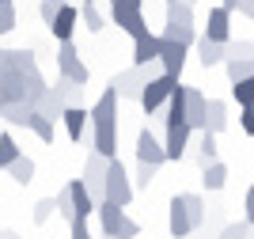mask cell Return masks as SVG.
Returning <instances> with one entry per match:
<instances>
[{"label": "cell", "mask_w": 254, "mask_h": 239, "mask_svg": "<svg viewBox=\"0 0 254 239\" xmlns=\"http://www.w3.org/2000/svg\"><path fill=\"white\" fill-rule=\"evenodd\" d=\"M53 213H57V201H53V198H42L38 205H34V224H46Z\"/></svg>", "instance_id": "obj_39"}, {"label": "cell", "mask_w": 254, "mask_h": 239, "mask_svg": "<svg viewBox=\"0 0 254 239\" xmlns=\"http://www.w3.org/2000/svg\"><path fill=\"white\" fill-rule=\"evenodd\" d=\"M110 4H129V8H144V0H110Z\"/></svg>", "instance_id": "obj_45"}, {"label": "cell", "mask_w": 254, "mask_h": 239, "mask_svg": "<svg viewBox=\"0 0 254 239\" xmlns=\"http://www.w3.org/2000/svg\"><path fill=\"white\" fill-rule=\"evenodd\" d=\"M182 201H186V209H190L193 232L205 228V217H209V209H205V198H201V194H182Z\"/></svg>", "instance_id": "obj_29"}, {"label": "cell", "mask_w": 254, "mask_h": 239, "mask_svg": "<svg viewBox=\"0 0 254 239\" xmlns=\"http://www.w3.org/2000/svg\"><path fill=\"white\" fill-rule=\"evenodd\" d=\"M247 236H251V224H247V220H239V224H224L216 239H247Z\"/></svg>", "instance_id": "obj_38"}, {"label": "cell", "mask_w": 254, "mask_h": 239, "mask_svg": "<svg viewBox=\"0 0 254 239\" xmlns=\"http://www.w3.org/2000/svg\"><path fill=\"white\" fill-rule=\"evenodd\" d=\"M68 201H72V220H87L91 217V213H95V198H91V194H87V186H84V178H72V182H68Z\"/></svg>", "instance_id": "obj_15"}, {"label": "cell", "mask_w": 254, "mask_h": 239, "mask_svg": "<svg viewBox=\"0 0 254 239\" xmlns=\"http://www.w3.org/2000/svg\"><path fill=\"white\" fill-rule=\"evenodd\" d=\"M106 167H110V159H103L99 152H87V159H84V186H87V194L95 198V205L103 201V182H106Z\"/></svg>", "instance_id": "obj_9"}, {"label": "cell", "mask_w": 254, "mask_h": 239, "mask_svg": "<svg viewBox=\"0 0 254 239\" xmlns=\"http://www.w3.org/2000/svg\"><path fill=\"white\" fill-rule=\"evenodd\" d=\"M205 129L209 133H224L228 129V103L224 99H209L205 103Z\"/></svg>", "instance_id": "obj_21"}, {"label": "cell", "mask_w": 254, "mask_h": 239, "mask_svg": "<svg viewBox=\"0 0 254 239\" xmlns=\"http://www.w3.org/2000/svg\"><path fill=\"white\" fill-rule=\"evenodd\" d=\"M163 4H167V0H163Z\"/></svg>", "instance_id": "obj_53"}, {"label": "cell", "mask_w": 254, "mask_h": 239, "mask_svg": "<svg viewBox=\"0 0 254 239\" xmlns=\"http://www.w3.org/2000/svg\"><path fill=\"white\" fill-rule=\"evenodd\" d=\"M42 73H31V76H23L19 69H11L4 57H0V110L11 103H23L27 99V80H38ZM31 103V99H27Z\"/></svg>", "instance_id": "obj_5"}, {"label": "cell", "mask_w": 254, "mask_h": 239, "mask_svg": "<svg viewBox=\"0 0 254 239\" xmlns=\"http://www.w3.org/2000/svg\"><path fill=\"white\" fill-rule=\"evenodd\" d=\"M27 129H31L38 141H46V145L53 141V122H50V118H42V114H34L31 122H27Z\"/></svg>", "instance_id": "obj_34"}, {"label": "cell", "mask_w": 254, "mask_h": 239, "mask_svg": "<svg viewBox=\"0 0 254 239\" xmlns=\"http://www.w3.org/2000/svg\"><path fill=\"white\" fill-rule=\"evenodd\" d=\"M224 73H228L232 83L251 80V76H254V61H235V57H228V61H224Z\"/></svg>", "instance_id": "obj_32"}, {"label": "cell", "mask_w": 254, "mask_h": 239, "mask_svg": "<svg viewBox=\"0 0 254 239\" xmlns=\"http://www.w3.org/2000/svg\"><path fill=\"white\" fill-rule=\"evenodd\" d=\"M163 42H179V46H197V23H193V8L179 4V0H167V11H163Z\"/></svg>", "instance_id": "obj_2"}, {"label": "cell", "mask_w": 254, "mask_h": 239, "mask_svg": "<svg viewBox=\"0 0 254 239\" xmlns=\"http://www.w3.org/2000/svg\"><path fill=\"white\" fill-rule=\"evenodd\" d=\"M34 110H38V114H42V118H50V122L57 125V118H61L64 110H68V106L61 103V95L53 91V83H50V87H46V95H42V99H38V106H34Z\"/></svg>", "instance_id": "obj_23"}, {"label": "cell", "mask_w": 254, "mask_h": 239, "mask_svg": "<svg viewBox=\"0 0 254 239\" xmlns=\"http://www.w3.org/2000/svg\"><path fill=\"white\" fill-rule=\"evenodd\" d=\"M53 91L61 95V103L64 106H80V83H72V80H64V76H57V83H53Z\"/></svg>", "instance_id": "obj_31"}, {"label": "cell", "mask_w": 254, "mask_h": 239, "mask_svg": "<svg viewBox=\"0 0 254 239\" xmlns=\"http://www.w3.org/2000/svg\"><path fill=\"white\" fill-rule=\"evenodd\" d=\"M247 239H254V228H251V236H247Z\"/></svg>", "instance_id": "obj_51"}, {"label": "cell", "mask_w": 254, "mask_h": 239, "mask_svg": "<svg viewBox=\"0 0 254 239\" xmlns=\"http://www.w3.org/2000/svg\"><path fill=\"white\" fill-rule=\"evenodd\" d=\"M224 8H228V11H239V0H224Z\"/></svg>", "instance_id": "obj_47"}, {"label": "cell", "mask_w": 254, "mask_h": 239, "mask_svg": "<svg viewBox=\"0 0 254 239\" xmlns=\"http://www.w3.org/2000/svg\"><path fill=\"white\" fill-rule=\"evenodd\" d=\"M61 8H64V0H42V4H38V15L46 19V27L57 19V11H61Z\"/></svg>", "instance_id": "obj_40"}, {"label": "cell", "mask_w": 254, "mask_h": 239, "mask_svg": "<svg viewBox=\"0 0 254 239\" xmlns=\"http://www.w3.org/2000/svg\"><path fill=\"white\" fill-rule=\"evenodd\" d=\"M167 232H171V239H186V236H193V220H190V209H186L182 194H175V198H171V209H167Z\"/></svg>", "instance_id": "obj_11"}, {"label": "cell", "mask_w": 254, "mask_h": 239, "mask_svg": "<svg viewBox=\"0 0 254 239\" xmlns=\"http://www.w3.org/2000/svg\"><path fill=\"white\" fill-rule=\"evenodd\" d=\"M190 125L186 122H171V125H163V152H167V159H175L179 163L182 156H186V148H190Z\"/></svg>", "instance_id": "obj_10"}, {"label": "cell", "mask_w": 254, "mask_h": 239, "mask_svg": "<svg viewBox=\"0 0 254 239\" xmlns=\"http://www.w3.org/2000/svg\"><path fill=\"white\" fill-rule=\"evenodd\" d=\"M205 103H209V99H205L197 87H186V125H190L193 133L205 129Z\"/></svg>", "instance_id": "obj_18"}, {"label": "cell", "mask_w": 254, "mask_h": 239, "mask_svg": "<svg viewBox=\"0 0 254 239\" xmlns=\"http://www.w3.org/2000/svg\"><path fill=\"white\" fill-rule=\"evenodd\" d=\"M201 38L209 42H232V11L224 8H209V23H205V34Z\"/></svg>", "instance_id": "obj_14"}, {"label": "cell", "mask_w": 254, "mask_h": 239, "mask_svg": "<svg viewBox=\"0 0 254 239\" xmlns=\"http://www.w3.org/2000/svg\"><path fill=\"white\" fill-rule=\"evenodd\" d=\"M239 15H247V19H254V0H239Z\"/></svg>", "instance_id": "obj_44"}, {"label": "cell", "mask_w": 254, "mask_h": 239, "mask_svg": "<svg viewBox=\"0 0 254 239\" xmlns=\"http://www.w3.org/2000/svg\"><path fill=\"white\" fill-rule=\"evenodd\" d=\"M228 57H235V61H254V42H247V38L228 42Z\"/></svg>", "instance_id": "obj_35"}, {"label": "cell", "mask_w": 254, "mask_h": 239, "mask_svg": "<svg viewBox=\"0 0 254 239\" xmlns=\"http://www.w3.org/2000/svg\"><path fill=\"white\" fill-rule=\"evenodd\" d=\"M171 122H186V87L182 83L171 91L167 106H163V125H171Z\"/></svg>", "instance_id": "obj_22"}, {"label": "cell", "mask_w": 254, "mask_h": 239, "mask_svg": "<svg viewBox=\"0 0 254 239\" xmlns=\"http://www.w3.org/2000/svg\"><path fill=\"white\" fill-rule=\"evenodd\" d=\"M110 23L118 31H126L129 38L148 31V19H144V8H129V4H110Z\"/></svg>", "instance_id": "obj_8"}, {"label": "cell", "mask_w": 254, "mask_h": 239, "mask_svg": "<svg viewBox=\"0 0 254 239\" xmlns=\"http://www.w3.org/2000/svg\"><path fill=\"white\" fill-rule=\"evenodd\" d=\"M0 4H15V0H0Z\"/></svg>", "instance_id": "obj_49"}, {"label": "cell", "mask_w": 254, "mask_h": 239, "mask_svg": "<svg viewBox=\"0 0 254 239\" xmlns=\"http://www.w3.org/2000/svg\"><path fill=\"white\" fill-rule=\"evenodd\" d=\"M80 23L87 27V34H99L106 27V15L99 11V4H80Z\"/></svg>", "instance_id": "obj_28"}, {"label": "cell", "mask_w": 254, "mask_h": 239, "mask_svg": "<svg viewBox=\"0 0 254 239\" xmlns=\"http://www.w3.org/2000/svg\"><path fill=\"white\" fill-rule=\"evenodd\" d=\"M0 239H19V232H11V228H0Z\"/></svg>", "instance_id": "obj_46"}, {"label": "cell", "mask_w": 254, "mask_h": 239, "mask_svg": "<svg viewBox=\"0 0 254 239\" xmlns=\"http://www.w3.org/2000/svg\"><path fill=\"white\" fill-rule=\"evenodd\" d=\"M239 129L247 137H254V106H239Z\"/></svg>", "instance_id": "obj_41"}, {"label": "cell", "mask_w": 254, "mask_h": 239, "mask_svg": "<svg viewBox=\"0 0 254 239\" xmlns=\"http://www.w3.org/2000/svg\"><path fill=\"white\" fill-rule=\"evenodd\" d=\"M19 156H23V152H19V145H15V137H11V133H0V171H8Z\"/></svg>", "instance_id": "obj_30"}, {"label": "cell", "mask_w": 254, "mask_h": 239, "mask_svg": "<svg viewBox=\"0 0 254 239\" xmlns=\"http://www.w3.org/2000/svg\"><path fill=\"white\" fill-rule=\"evenodd\" d=\"M34 114H38V110H34V103H27V99H23V103H11V106H4V110H0V118H4L8 125H27Z\"/></svg>", "instance_id": "obj_24"}, {"label": "cell", "mask_w": 254, "mask_h": 239, "mask_svg": "<svg viewBox=\"0 0 254 239\" xmlns=\"http://www.w3.org/2000/svg\"><path fill=\"white\" fill-rule=\"evenodd\" d=\"M220 159V148H216V133H209V129H201V137H197V163L209 167Z\"/></svg>", "instance_id": "obj_25"}, {"label": "cell", "mask_w": 254, "mask_h": 239, "mask_svg": "<svg viewBox=\"0 0 254 239\" xmlns=\"http://www.w3.org/2000/svg\"><path fill=\"white\" fill-rule=\"evenodd\" d=\"M57 76H64V80L80 83V87L91 80V69L80 61V50H76V42H57Z\"/></svg>", "instance_id": "obj_7"}, {"label": "cell", "mask_w": 254, "mask_h": 239, "mask_svg": "<svg viewBox=\"0 0 254 239\" xmlns=\"http://www.w3.org/2000/svg\"><path fill=\"white\" fill-rule=\"evenodd\" d=\"M159 46H163L159 34H152V31L137 34V38H133V69H144V65L159 61Z\"/></svg>", "instance_id": "obj_13"}, {"label": "cell", "mask_w": 254, "mask_h": 239, "mask_svg": "<svg viewBox=\"0 0 254 239\" xmlns=\"http://www.w3.org/2000/svg\"><path fill=\"white\" fill-rule=\"evenodd\" d=\"M159 69L179 80L182 69H186V46H179V42H163V46H159Z\"/></svg>", "instance_id": "obj_17"}, {"label": "cell", "mask_w": 254, "mask_h": 239, "mask_svg": "<svg viewBox=\"0 0 254 239\" xmlns=\"http://www.w3.org/2000/svg\"><path fill=\"white\" fill-rule=\"evenodd\" d=\"M201 182H205V190H212V194H216V190H224V186H228V163H220V159H216V163L201 167Z\"/></svg>", "instance_id": "obj_26"}, {"label": "cell", "mask_w": 254, "mask_h": 239, "mask_svg": "<svg viewBox=\"0 0 254 239\" xmlns=\"http://www.w3.org/2000/svg\"><path fill=\"white\" fill-rule=\"evenodd\" d=\"M197 61L205 65V69H216V65L228 61V42H209L197 34Z\"/></svg>", "instance_id": "obj_19"}, {"label": "cell", "mask_w": 254, "mask_h": 239, "mask_svg": "<svg viewBox=\"0 0 254 239\" xmlns=\"http://www.w3.org/2000/svg\"><path fill=\"white\" fill-rule=\"evenodd\" d=\"M179 4H186V8H193V4H197V0H179Z\"/></svg>", "instance_id": "obj_48"}, {"label": "cell", "mask_w": 254, "mask_h": 239, "mask_svg": "<svg viewBox=\"0 0 254 239\" xmlns=\"http://www.w3.org/2000/svg\"><path fill=\"white\" fill-rule=\"evenodd\" d=\"M64 4H68V0H64Z\"/></svg>", "instance_id": "obj_52"}, {"label": "cell", "mask_w": 254, "mask_h": 239, "mask_svg": "<svg viewBox=\"0 0 254 239\" xmlns=\"http://www.w3.org/2000/svg\"><path fill=\"white\" fill-rule=\"evenodd\" d=\"M8 175H11V182H19V186H31V182H34V159H31V156H19L15 163L8 167Z\"/></svg>", "instance_id": "obj_27"}, {"label": "cell", "mask_w": 254, "mask_h": 239, "mask_svg": "<svg viewBox=\"0 0 254 239\" xmlns=\"http://www.w3.org/2000/svg\"><path fill=\"white\" fill-rule=\"evenodd\" d=\"M61 122H64L68 141H84V133H87V110L84 106H68V110L61 114Z\"/></svg>", "instance_id": "obj_20"}, {"label": "cell", "mask_w": 254, "mask_h": 239, "mask_svg": "<svg viewBox=\"0 0 254 239\" xmlns=\"http://www.w3.org/2000/svg\"><path fill=\"white\" fill-rule=\"evenodd\" d=\"M99 224H103V236L106 239H137L140 236V224L133 217H126V209L110 205V201H99Z\"/></svg>", "instance_id": "obj_4"}, {"label": "cell", "mask_w": 254, "mask_h": 239, "mask_svg": "<svg viewBox=\"0 0 254 239\" xmlns=\"http://www.w3.org/2000/svg\"><path fill=\"white\" fill-rule=\"evenodd\" d=\"M84 4H99V0H84Z\"/></svg>", "instance_id": "obj_50"}, {"label": "cell", "mask_w": 254, "mask_h": 239, "mask_svg": "<svg viewBox=\"0 0 254 239\" xmlns=\"http://www.w3.org/2000/svg\"><path fill=\"white\" fill-rule=\"evenodd\" d=\"M179 87V80L175 76H167V73H159V76H152L148 83H144V91H140V106H144V114L148 118H159L163 114V106H167V99H171V91Z\"/></svg>", "instance_id": "obj_6"}, {"label": "cell", "mask_w": 254, "mask_h": 239, "mask_svg": "<svg viewBox=\"0 0 254 239\" xmlns=\"http://www.w3.org/2000/svg\"><path fill=\"white\" fill-rule=\"evenodd\" d=\"M15 23H19L15 4H0V34H11V31H15Z\"/></svg>", "instance_id": "obj_37"}, {"label": "cell", "mask_w": 254, "mask_h": 239, "mask_svg": "<svg viewBox=\"0 0 254 239\" xmlns=\"http://www.w3.org/2000/svg\"><path fill=\"white\" fill-rule=\"evenodd\" d=\"M76 23H80V8H76V4H64V8L57 11V19L50 23V34H53L57 42H72Z\"/></svg>", "instance_id": "obj_16"}, {"label": "cell", "mask_w": 254, "mask_h": 239, "mask_svg": "<svg viewBox=\"0 0 254 239\" xmlns=\"http://www.w3.org/2000/svg\"><path fill=\"white\" fill-rule=\"evenodd\" d=\"M133 178H129V171H126V163L122 159H110V167H106V182H103V201H110V205H118V209H126L129 201H133Z\"/></svg>", "instance_id": "obj_3"}, {"label": "cell", "mask_w": 254, "mask_h": 239, "mask_svg": "<svg viewBox=\"0 0 254 239\" xmlns=\"http://www.w3.org/2000/svg\"><path fill=\"white\" fill-rule=\"evenodd\" d=\"M156 171H159V167H152V163H137V178H133V190H148V186H152V178H156Z\"/></svg>", "instance_id": "obj_36"}, {"label": "cell", "mask_w": 254, "mask_h": 239, "mask_svg": "<svg viewBox=\"0 0 254 239\" xmlns=\"http://www.w3.org/2000/svg\"><path fill=\"white\" fill-rule=\"evenodd\" d=\"M137 163H152V167H163V163H167L163 141H159L152 129H140V133H137Z\"/></svg>", "instance_id": "obj_12"}, {"label": "cell", "mask_w": 254, "mask_h": 239, "mask_svg": "<svg viewBox=\"0 0 254 239\" xmlns=\"http://www.w3.org/2000/svg\"><path fill=\"white\" fill-rule=\"evenodd\" d=\"M232 99H235L239 106H254V76H251V80L232 83Z\"/></svg>", "instance_id": "obj_33"}, {"label": "cell", "mask_w": 254, "mask_h": 239, "mask_svg": "<svg viewBox=\"0 0 254 239\" xmlns=\"http://www.w3.org/2000/svg\"><path fill=\"white\" fill-rule=\"evenodd\" d=\"M68 239H91L87 220H72V224H68Z\"/></svg>", "instance_id": "obj_42"}, {"label": "cell", "mask_w": 254, "mask_h": 239, "mask_svg": "<svg viewBox=\"0 0 254 239\" xmlns=\"http://www.w3.org/2000/svg\"><path fill=\"white\" fill-rule=\"evenodd\" d=\"M243 209H247V217H243V220H247V224L254 228V186L247 190V198H243Z\"/></svg>", "instance_id": "obj_43"}, {"label": "cell", "mask_w": 254, "mask_h": 239, "mask_svg": "<svg viewBox=\"0 0 254 239\" xmlns=\"http://www.w3.org/2000/svg\"><path fill=\"white\" fill-rule=\"evenodd\" d=\"M91 118V152H99L103 159L118 156V91L106 87L95 99V106L87 110Z\"/></svg>", "instance_id": "obj_1"}]
</instances>
